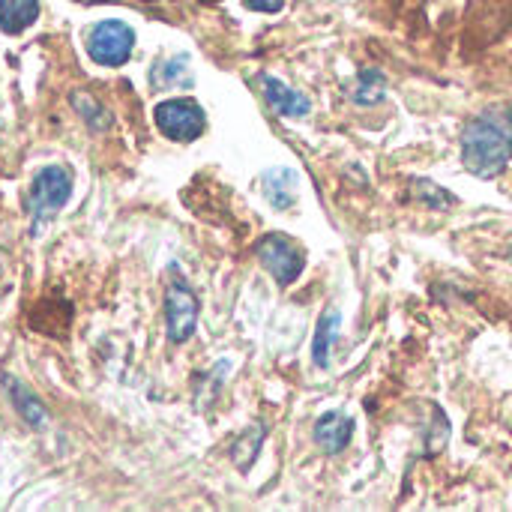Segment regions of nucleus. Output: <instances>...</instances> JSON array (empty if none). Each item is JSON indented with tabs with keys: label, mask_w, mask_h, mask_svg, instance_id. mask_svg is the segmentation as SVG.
I'll list each match as a JSON object with an SVG mask.
<instances>
[{
	"label": "nucleus",
	"mask_w": 512,
	"mask_h": 512,
	"mask_svg": "<svg viewBox=\"0 0 512 512\" xmlns=\"http://www.w3.org/2000/svg\"><path fill=\"white\" fill-rule=\"evenodd\" d=\"M512 162V108L489 105L462 129V165L474 177H498Z\"/></svg>",
	"instance_id": "f257e3e1"
},
{
	"label": "nucleus",
	"mask_w": 512,
	"mask_h": 512,
	"mask_svg": "<svg viewBox=\"0 0 512 512\" xmlns=\"http://www.w3.org/2000/svg\"><path fill=\"white\" fill-rule=\"evenodd\" d=\"M255 255L261 261V267L282 285H294L306 267V252L297 240H291L288 234L282 231H273V234H264L255 246Z\"/></svg>",
	"instance_id": "f03ea898"
},
{
	"label": "nucleus",
	"mask_w": 512,
	"mask_h": 512,
	"mask_svg": "<svg viewBox=\"0 0 512 512\" xmlns=\"http://www.w3.org/2000/svg\"><path fill=\"white\" fill-rule=\"evenodd\" d=\"M72 192V177L66 168L60 165H48L42 168L27 192V213L33 216V225L39 228L45 219H51L57 210H63V204L69 201Z\"/></svg>",
	"instance_id": "7ed1b4c3"
},
{
	"label": "nucleus",
	"mask_w": 512,
	"mask_h": 512,
	"mask_svg": "<svg viewBox=\"0 0 512 512\" xmlns=\"http://www.w3.org/2000/svg\"><path fill=\"white\" fill-rule=\"evenodd\" d=\"M153 120L159 126V132L177 144H189L195 138H201V132L207 129V114L195 99H165L156 105Z\"/></svg>",
	"instance_id": "20e7f679"
},
{
	"label": "nucleus",
	"mask_w": 512,
	"mask_h": 512,
	"mask_svg": "<svg viewBox=\"0 0 512 512\" xmlns=\"http://www.w3.org/2000/svg\"><path fill=\"white\" fill-rule=\"evenodd\" d=\"M132 48H135V30L117 18L99 21L87 36V54L99 66H123L132 57Z\"/></svg>",
	"instance_id": "39448f33"
},
{
	"label": "nucleus",
	"mask_w": 512,
	"mask_h": 512,
	"mask_svg": "<svg viewBox=\"0 0 512 512\" xmlns=\"http://www.w3.org/2000/svg\"><path fill=\"white\" fill-rule=\"evenodd\" d=\"M198 297L195 291L180 279L174 276L165 288V327H168V339L174 345H183L192 339L195 327H198Z\"/></svg>",
	"instance_id": "423d86ee"
},
{
	"label": "nucleus",
	"mask_w": 512,
	"mask_h": 512,
	"mask_svg": "<svg viewBox=\"0 0 512 512\" xmlns=\"http://www.w3.org/2000/svg\"><path fill=\"white\" fill-rule=\"evenodd\" d=\"M354 438V417L345 414V411H327L318 417L315 423V444L327 453V456H336L342 453Z\"/></svg>",
	"instance_id": "0eeeda50"
},
{
	"label": "nucleus",
	"mask_w": 512,
	"mask_h": 512,
	"mask_svg": "<svg viewBox=\"0 0 512 512\" xmlns=\"http://www.w3.org/2000/svg\"><path fill=\"white\" fill-rule=\"evenodd\" d=\"M261 93L267 99V105L279 114V117H306L312 111V99L288 84H282L273 75H261Z\"/></svg>",
	"instance_id": "6e6552de"
},
{
	"label": "nucleus",
	"mask_w": 512,
	"mask_h": 512,
	"mask_svg": "<svg viewBox=\"0 0 512 512\" xmlns=\"http://www.w3.org/2000/svg\"><path fill=\"white\" fill-rule=\"evenodd\" d=\"M297 183H300V174L294 168H267L261 174V192L264 198L273 204V210H291L297 204Z\"/></svg>",
	"instance_id": "1a4fd4ad"
},
{
	"label": "nucleus",
	"mask_w": 512,
	"mask_h": 512,
	"mask_svg": "<svg viewBox=\"0 0 512 512\" xmlns=\"http://www.w3.org/2000/svg\"><path fill=\"white\" fill-rule=\"evenodd\" d=\"M339 333H342V312L336 306H330L318 318V327H315V342H312V360H315V366H321V369L330 366V351H333Z\"/></svg>",
	"instance_id": "9d476101"
},
{
	"label": "nucleus",
	"mask_w": 512,
	"mask_h": 512,
	"mask_svg": "<svg viewBox=\"0 0 512 512\" xmlns=\"http://www.w3.org/2000/svg\"><path fill=\"white\" fill-rule=\"evenodd\" d=\"M189 54H174L168 60H159L150 72V84L156 90H174V87H192V69Z\"/></svg>",
	"instance_id": "9b49d317"
},
{
	"label": "nucleus",
	"mask_w": 512,
	"mask_h": 512,
	"mask_svg": "<svg viewBox=\"0 0 512 512\" xmlns=\"http://www.w3.org/2000/svg\"><path fill=\"white\" fill-rule=\"evenodd\" d=\"M39 18V0H0V30L21 33Z\"/></svg>",
	"instance_id": "f8f14e48"
},
{
	"label": "nucleus",
	"mask_w": 512,
	"mask_h": 512,
	"mask_svg": "<svg viewBox=\"0 0 512 512\" xmlns=\"http://www.w3.org/2000/svg\"><path fill=\"white\" fill-rule=\"evenodd\" d=\"M6 390H9V396H12V402H15V408H18V414L33 426V429H45V423H48V414L42 411V405H39V399L24 387V384H18L15 378H9L6 375Z\"/></svg>",
	"instance_id": "ddd939ff"
},
{
	"label": "nucleus",
	"mask_w": 512,
	"mask_h": 512,
	"mask_svg": "<svg viewBox=\"0 0 512 512\" xmlns=\"http://www.w3.org/2000/svg\"><path fill=\"white\" fill-rule=\"evenodd\" d=\"M387 96V78L378 69H363L351 84V99L357 105H378Z\"/></svg>",
	"instance_id": "4468645a"
},
{
	"label": "nucleus",
	"mask_w": 512,
	"mask_h": 512,
	"mask_svg": "<svg viewBox=\"0 0 512 512\" xmlns=\"http://www.w3.org/2000/svg\"><path fill=\"white\" fill-rule=\"evenodd\" d=\"M411 192L420 204H426L429 210H447V207H456V195L441 189L438 183L426 180V177H417L411 180Z\"/></svg>",
	"instance_id": "2eb2a0df"
},
{
	"label": "nucleus",
	"mask_w": 512,
	"mask_h": 512,
	"mask_svg": "<svg viewBox=\"0 0 512 512\" xmlns=\"http://www.w3.org/2000/svg\"><path fill=\"white\" fill-rule=\"evenodd\" d=\"M264 426H252L249 432H243L240 435V441L234 444V450H231V456H234V465L240 468V471H246L252 462H255V456H258V447H261V441H264Z\"/></svg>",
	"instance_id": "dca6fc26"
},
{
	"label": "nucleus",
	"mask_w": 512,
	"mask_h": 512,
	"mask_svg": "<svg viewBox=\"0 0 512 512\" xmlns=\"http://www.w3.org/2000/svg\"><path fill=\"white\" fill-rule=\"evenodd\" d=\"M429 411H432V426L426 429V453L432 456V453H441L447 447V441H450V420L435 405Z\"/></svg>",
	"instance_id": "f3484780"
},
{
	"label": "nucleus",
	"mask_w": 512,
	"mask_h": 512,
	"mask_svg": "<svg viewBox=\"0 0 512 512\" xmlns=\"http://www.w3.org/2000/svg\"><path fill=\"white\" fill-rule=\"evenodd\" d=\"M249 9H255V12H267V15H273V12H279L282 6H285V0H243Z\"/></svg>",
	"instance_id": "a211bd4d"
}]
</instances>
